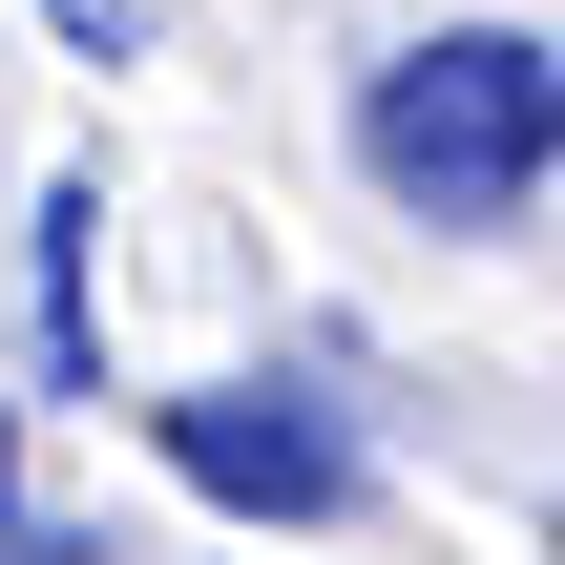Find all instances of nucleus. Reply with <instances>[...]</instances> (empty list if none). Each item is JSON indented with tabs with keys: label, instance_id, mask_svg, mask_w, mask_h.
Instances as JSON below:
<instances>
[{
	"label": "nucleus",
	"instance_id": "f257e3e1",
	"mask_svg": "<svg viewBox=\"0 0 565 565\" xmlns=\"http://www.w3.org/2000/svg\"><path fill=\"white\" fill-rule=\"evenodd\" d=\"M356 168H377L419 231H503V210L565 168V42H524V21L398 42V63L356 84Z\"/></svg>",
	"mask_w": 565,
	"mask_h": 565
},
{
	"label": "nucleus",
	"instance_id": "f03ea898",
	"mask_svg": "<svg viewBox=\"0 0 565 565\" xmlns=\"http://www.w3.org/2000/svg\"><path fill=\"white\" fill-rule=\"evenodd\" d=\"M147 440H168V482L231 503V524H356V503H377V461H356L335 398H294V377H189V398H147Z\"/></svg>",
	"mask_w": 565,
	"mask_h": 565
},
{
	"label": "nucleus",
	"instance_id": "7ed1b4c3",
	"mask_svg": "<svg viewBox=\"0 0 565 565\" xmlns=\"http://www.w3.org/2000/svg\"><path fill=\"white\" fill-rule=\"evenodd\" d=\"M0 565H105V545H84V524H21V503H0Z\"/></svg>",
	"mask_w": 565,
	"mask_h": 565
},
{
	"label": "nucleus",
	"instance_id": "20e7f679",
	"mask_svg": "<svg viewBox=\"0 0 565 565\" xmlns=\"http://www.w3.org/2000/svg\"><path fill=\"white\" fill-rule=\"evenodd\" d=\"M126 21H147V0H63V42H126Z\"/></svg>",
	"mask_w": 565,
	"mask_h": 565
},
{
	"label": "nucleus",
	"instance_id": "39448f33",
	"mask_svg": "<svg viewBox=\"0 0 565 565\" xmlns=\"http://www.w3.org/2000/svg\"><path fill=\"white\" fill-rule=\"evenodd\" d=\"M545 565H565V524H545Z\"/></svg>",
	"mask_w": 565,
	"mask_h": 565
}]
</instances>
